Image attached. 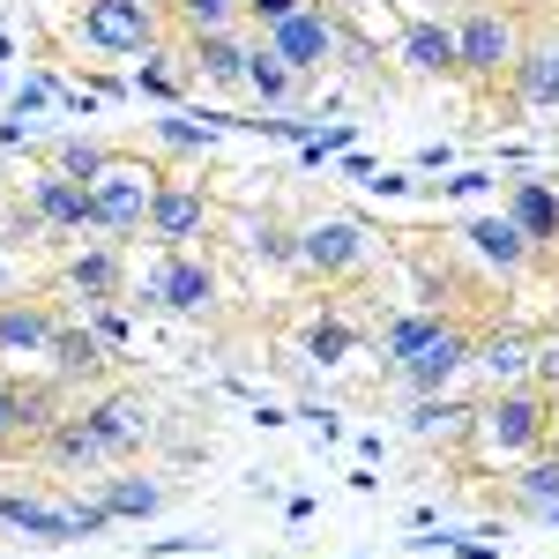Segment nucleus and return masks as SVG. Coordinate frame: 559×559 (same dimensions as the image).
Returning a JSON list of instances; mask_svg holds the SVG:
<instances>
[{
  "instance_id": "nucleus-1",
  "label": "nucleus",
  "mask_w": 559,
  "mask_h": 559,
  "mask_svg": "<svg viewBox=\"0 0 559 559\" xmlns=\"http://www.w3.org/2000/svg\"><path fill=\"white\" fill-rule=\"evenodd\" d=\"M515 52H522V23L515 8L500 0H471L455 15V60H463V83L471 90H500L515 75Z\"/></svg>"
},
{
  "instance_id": "nucleus-2",
  "label": "nucleus",
  "mask_w": 559,
  "mask_h": 559,
  "mask_svg": "<svg viewBox=\"0 0 559 559\" xmlns=\"http://www.w3.org/2000/svg\"><path fill=\"white\" fill-rule=\"evenodd\" d=\"M157 187L165 173L150 165V157H134V150H112L97 179H90V216H97V231H112V239H134L142 224H150V202H157Z\"/></svg>"
},
{
  "instance_id": "nucleus-3",
  "label": "nucleus",
  "mask_w": 559,
  "mask_h": 559,
  "mask_svg": "<svg viewBox=\"0 0 559 559\" xmlns=\"http://www.w3.org/2000/svg\"><path fill=\"white\" fill-rule=\"evenodd\" d=\"M75 38L90 52H112V60H142L165 38V0H83Z\"/></svg>"
},
{
  "instance_id": "nucleus-4",
  "label": "nucleus",
  "mask_w": 559,
  "mask_h": 559,
  "mask_svg": "<svg viewBox=\"0 0 559 559\" xmlns=\"http://www.w3.org/2000/svg\"><path fill=\"white\" fill-rule=\"evenodd\" d=\"M477 440H485V455H537L552 440V395L545 388H500L477 411Z\"/></svg>"
},
{
  "instance_id": "nucleus-5",
  "label": "nucleus",
  "mask_w": 559,
  "mask_h": 559,
  "mask_svg": "<svg viewBox=\"0 0 559 559\" xmlns=\"http://www.w3.org/2000/svg\"><path fill=\"white\" fill-rule=\"evenodd\" d=\"M261 45H276V52H284V68H292L299 83H313V75H329V68H336V52H344V23H336L321 0H306L299 15L269 23Z\"/></svg>"
},
{
  "instance_id": "nucleus-6",
  "label": "nucleus",
  "mask_w": 559,
  "mask_h": 559,
  "mask_svg": "<svg viewBox=\"0 0 559 559\" xmlns=\"http://www.w3.org/2000/svg\"><path fill=\"white\" fill-rule=\"evenodd\" d=\"M210 224H216L210 187H202V179H173V173H165V187H157V202H150V224H142V231H150L165 254H179V247L210 239Z\"/></svg>"
},
{
  "instance_id": "nucleus-7",
  "label": "nucleus",
  "mask_w": 559,
  "mask_h": 559,
  "mask_svg": "<svg viewBox=\"0 0 559 559\" xmlns=\"http://www.w3.org/2000/svg\"><path fill=\"white\" fill-rule=\"evenodd\" d=\"M292 261L321 284H344V276L366 269V224L358 216H313L299 231V247H292Z\"/></svg>"
},
{
  "instance_id": "nucleus-8",
  "label": "nucleus",
  "mask_w": 559,
  "mask_h": 559,
  "mask_svg": "<svg viewBox=\"0 0 559 559\" xmlns=\"http://www.w3.org/2000/svg\"><path fill=\"white\" fill-rule=\"evenodd\" d=\"M60 299H75L83 313H90V306L128 299V261H120V247L97 239V247H83V254L60 261Z\"/></svg>"
},
{
  "instance_id": "nucleus-9",
  "label": "nucleus",
  "mask_w": 559,
  "mask_h": 559,
  "mask_svg": "<svg viewBox=\"0 0 559 559\" xmlns=\"http://www.w3.org/2000/svg\"><path fill=\"white\" fill-rule=\"evenodd\" d=\"M142 299L173 306V313H210V306H216V269L194 254V247H179V254L157 261V276L142 284Z\"/></svg>"
},
{
  "instance_id": "nucleus-10",
  "label": "nucleus",
  "mask_w": 559,
  "mask_h": 559,
  "mask_svg": "<svg viewBox=\"0 0 559 559\" xmlns=\"http://www.w3.org/2000/svg\"><path fill=\"white\" fill-rule=\"evenodd\" d=\"M90 426H97V440L112 448V463H128V455H142L150 448V432H157V411L134 395V388H112V395H97V403H83Z\"/></svg>"
},
{
  "instance_id": "nucleus-11",
  "label": "nucleus",
  "mask_w": 559,
  "mask_h": 559,
  "mask_svg": "<svg viewBox=\"0 0 559 559\" xmlns=\"http://www.w3.org/2000/svg\"><path fill=\"white\" fill-rule=\"evenodd\" d=\"M31 216H38L52 239H83V231H97V216H90V187H83V179H68V173H52V165L31 179Z\"/></svg>"
},
{
  "instance_id": "nucleus-12",
  "label": "nucleus",
  "mask_w": 559,
  "mask_h": 559,
  "mask_svg": "<svg viewBox=\"0 0 559 559\" xmlns=\"http://www.w3.org/2000/svg\"><path fill=\"white\" fill-rule=\"evenodd\" d=\"M247 52H254V23H247V31L187 38V75L210 83V90H247Z\"/></svg>"
},
{
  "instance_id": "nucleus-13",
  "label": "nucleus",
  "mask_w": 559,
  "mask_h": 559,
  "mask_svg": "<svg viewBox=\"0 0 559 559\" xmlns=\"http://www.w3.org/2000/svg\"><path fill=\"white\" fill-rule=\"evenodd\" d=\"M403 68L426 75V83H463L455 23H440V15H411V23H403Z\"/></svg>"
},
{
  "instance_id": "nucleus-14",
  "label": "nucleus",
  "mask_w": 559,
  "mask_h": 559,
  "mask_svg": "<svg viewBox=\"0 0 559 559\" xmlns=\"http://www.w3.org/2000/svg\"><path fill=\"white\" fill-rule=\"evenodd\" d=\"M60 418V403H52V388H23L0 373V448H38L45 432Z\"/></svg>"
},
{
  "instance_id": "nucleus-15",
  "label": "nucleus",
  "mask_w": 559,
  "mask_h": 559,
  "mask_svg": "<svg viewBox=\"0 0 559 559\" xmlns=\"http://www.w3.org/2000/svg\"><path fill=\"white\" fill-rule=\"evenodd\" d=\"M471 358H477V336L448 321V329H440V336H432V344L418 350L411 366H403V388H411V395H440V388L455 381V373H463Z\"/></svg>"
},
{
  "instance_id": "nucleus-16",
  "label": "nucleus",
  "mask_w": 559,
  "mask_h": 559,
  "mask_svg": "<svg viewBox=\"0 0 559 559\" xmlns=\"http://www.w3.org/2000/svg\"><path fill=\"white\" fill-rule=\"evenodd\" d=\"M60 336V313L45 299H0V358H45Z\"/></svg>"
},
{
  "instance_id": "nucleus-17",
  "label": "nucleus",
  "mask_w": 559,
  "mask_h": 559,
  "mask_svg": "<svg viewBox=\"0 0 559 559\" xmlns=\"http://www.w3.org/2000/svg\"><path fill=\"white\" fill-rule=\"evenodd\" d=\"M38 455L52 463V471H105V463H112V448L97 440L90 411H68V418H52V432L38 440Z\"/></svg>"
},
{
  "instance_id": "nucleus-18",
  "label": "nucleus",
  "mask_w": 559,
  "mask_h": 559,
  "mask_svg": "<svg viewBox=\"0 0 559 559\" xmlns=\"http://www.w3.org/2000/svg\"><path fill=\"white\" fill-rule=\"evenodd\" d=\"M508 90H515V105H530V112H559V38L522 45Z\"/></svg>"
},
{
  "instance_id": "nucleus-19",
  "label": "nucleus",
  "mask_w": 559,
  "mask_h": 559,
  "mask_svg": "<svg viewBox=\"0 0 559 559\" xmlns=\"http://www.w3.org/2000/svg\"><path fill=\"white\" fill-rule=\"evenodd\" d=\"M97 500L112 508V522H142V515H165L173 508V485L150 471H120V477H97Z\"/></svg>"
},
{
  "instance_id": "nucleus-20",
  "label": "nucleus",
  "mask_w": 559,
  "mask_h": 559,
  "mask_svg": "<svg viewBox=\"0 0 559 559\" xmlns=\"http://www.w3.org/2000/svg\"><path fill=\"white\" fill-rule=\"evenodd\" d=\"M508 216L522 224V239H530V247H559V194L545 187V179H515Z\"/></svg>"
},
{
  "instance_id": "nucleus-21",
  "label": "nucleus",
  "mask_w": 559,
  "mask_h": 559,
  "mask_svg": "<svg viewBox=\"0 0 559 559\" xmlns=\"http://www.w3.org/2000/svg\"><path fill=\"white\" fill-rule=\"evenodd\" d=\"M471 247H477L485 261H492L500 276H515V269H530V254H537V247L522 239V224H515L508 210H500V216H477V224H471Z\"/></svg>"
},
{
  "instance_id": "nucleus-22",
  "label": "nucleus",
  "mask_w": 559,
  "mask_h": 559,
  "mask_svg": "<svg viewBox=\"0 0 559 559\" xmlns=\"http://www.w3.org/2000/svg\"><path fill=\"white\" fill-rule=\"evenodd\" d=\"M52 373L60 381H97L105 373V344H97V329H75V321H60V336H52Z\"/></svg>"
},
{
  "instance_id": "nucleus-23",
  "label": "nucleus",
  "mask_w": 559,
  "mask_h": 559,
  "mask_svg": "<svg viewBox=\"0 0 559 559\" xmlns=\"http://www.w3.org/2000/svg\"><path fill=\"white\" fill-rule=\"evenodd\" d=\"M173 23L187 38H210V31H247V0H165Z\"/></svg>"
},
{
  "instance_id": "nucleus-24",
  "label": "nucleus",
  "mask_w": 559,
  "mask_h": 559,
  "mask_svg": "<svg viewBox=\"0 0 559 559\" xmlns=\"http://www.w3.org/2000/svg\"><path fill=\"white\" fill-rule=\"evenodd\" d=\"M299 90V75L284 68V52L276 45H261V31H254V52H247V97H261V105H284Z\"/></svg>"
},
{
  "instance_id": "nucleus-25",
  "label": "nucleus",
  "mask_w": 559,
  "mask_h": 559,
  "mask_svg": "<svg viewBox=\"0 0 559 559\" xmlns=\"http://www.w3.org/2000/svg\"><path fill=\"white\" fill-rule=\"evenodd\" d=\"M440 329H448V313H395V321H388V336H381L388 366L403 373V366H411V358H418V350H426Z\"/></svg>"
},
{
  "instance_id": "nucleus-26",
  "label": "nucleus",
  "mask_w": 559,
  "mask_h": 559,
  "mask_svg": "<svg viewBox=\"0 0 559 559\" xmlns=\"http://www.w3.org/2000/svg\"><path fill=\"white\" fill-rule=\"evenodd\" d=\"M530 358H537V350L522 344V336H485V344H477V366L492 373V388H522Z\"/></svg>"
},
{
  "instance_id": "nucleus-27",
  "label": "nucleus",
  "mask_w": 559,
  "mask_h": 559,
  "mask_svg": "<svg viewBox=\"0 0 559 559\" xmlns=\"http://www.w3.org/2000/svg\"><path fill=\"white\" fill-rule=\"evenodd\" d=\"M515 508H530L537 522H545V515L559 508V463H552V455H537V463H530V471L515 477Z\"/></svg>"
},
{
  "instance_id": "nucleus-28",
  "label": "nucleus",
  "mask_w": 559,
  "mask_h": 559,
  "mask_svg": "<svg viewBox=\"0 0 559 559\" xmlns=\"http://www.w3.org/2000/svg\"><path fill=\"white\" fill-rule=\"evenodd\" d=\"M134 83H142V97H179L194 75H187V60H179V52L157 45V52H142V75H134Z\"/></svg>"
},
{
  "instance_id": "nucleus-29",
  "label": "nucleus",
  "mask_w": 559,
  "mask_h": 559,
  "mask_svg": "<svg viewBox=\"0 0 559 559\" xmlns=\"http://www.w3.org/2000/svg\"><path fill=\"white\" fill-rule=\"evenodd\" d=\"M105 157H112V150H97V142H60V150H52V173H68V179H83V187H90Z\"/></svg>"
},
{
  "instance_id": "nucleus-30",
  "label": "nucleus",
  "mask_w": 559,
  "mask_h": 559,
  "mask_svg": "<svg viewBox=\"0 0 559 559\" xmlns=\"http://www.w3.org/2000/svg\"><path fill=\"white\" fill-rule=\"evenodd\" d=\"M350 344H358V336H350L344 321H313V329H306V350H313L321 366H336V358H344Z\"/></svg>"
},
{
  "instance_id": "nucleus-31",
  "label": "nucleus",
  "mask_w": 559,
  "mask_h": 559,
  "mask_svg": "<svg viewBox=\"0 0 559 559\" xmlns=\"http://www.w3.org/2000/svg\"><path fill=\"white\" fill-rule=\"evenodd\" d=\"M463 418H477V411H463V403H418V418H411V432H455Z\"/></svg>"
},
{
  "instance_id": "nucleus-32",
  "label": "nucleus",
  "mask_w": 559,
  "mask_h": 559,
  "mask_svg": "<svg viewBox=\"0 0 559 559\" xmlns=\"http://www.w3.org/2000/svg\"><path fill=\"white\" fill-rule=\"evenodd\" d=\"M157 142H173V150H210L216 120H202V128H194V120H157Z\"/></svg>"
},
{
  "instance_id": "nucleus-33",
  "label": "nucleus",
  "mask_w": 559,
  "mask_h": 559,
  "mask_svg": "<svg viewBox=\"0 0 559 559\" xmlns=\"http://www.w3.org/2000/svg\"><path fill=\"white\" fill-rule=\"evenodd\" d=\"M128 299H112V306H90V329H97V344L105 350H120L128 344V313H120Z\"/></svg>"
},
{
  "instance_id": "nucleus-34",
  "label": "nucleus",
  "mask_w": 559,
  "mask_h": 559,
  "mask_svg": "<svg viewBox=\"0 0 559 559\" xmlns=\"http://www.w3.org/2000/svg\"><path fill=\"white\" fill-rule=\"evenodd\" d=\"M306 0H247V23L254 31H269V23H284V15H299Z\"/></svg>"
},
{
  "instance_id": "nucleus-35",
  "label": "nucleus",
  "mask_w": 559,
  "mask_h": 559,
  "mask_svg": "<svg viewBox=\"0 0 559 559\" xmlns=\"http://www.w3.org/2000/svg\"><path fill=\"white\" fill-rule=\"evenodd\" d=\"M0 299H8V261H0Z\"/></svg>"
},
{
  "instance_id": "nucleus-36",
  "label": "nucleus",
  "mask_w": 559,
  "mask_h": 559,
  "mask_svg": "<svg viewBox=\"0 0 559 559\" xmlns=\"http://www.w3.org/2000/svg\"><path fill=\"white\" fill-rule=\"evenodd\" d=\"M545 522H552V530H559V508H552V515H545Z\"/></svg>"
}]
</instances>
